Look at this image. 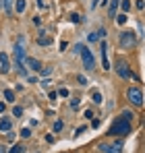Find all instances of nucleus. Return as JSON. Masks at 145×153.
Instances as JSON below:
<instances>
[{
    "mask_svg": "<svg viewBox=\"0 0 145 153\" xmlns=\"http://www.w3.org/2000/svg\"><path fill=\"white\" fill-rule=\"evenodd\" d=\"M116 23H118V25L126 23V13H120V15H116Z\"/></svg>",
    "mask_w": 145,
    "mask_h": 153,
    "instance_id": "20",
    "label": "nucleus"
},
{
    "mask_svg": "<svg viewBox=\"0 0 145 153\" xmlns=\"http://www.w3.org/2000/svg\"><path fill=\"white\" fill-rule=\"evenodd\" d=\"M4 137H6V141H8V143H13V141H15V134H13L10 130H8V132H4Z\"/></svg>",
    "mask_w": 145,
    "mask_h": 153,
    "instance_id": "25",
    "label": "nucleus"
},
{
    "mask_svg": "<svg viewBox=\"0 0 145 153\" xmlns=\"http://www.w3.org/2000/svg\"><path fill=\"white\" fill-rule=\"evenodd\" d=\"M4 110H6V103H4V102H0V114H2Z\"/></svg>",
    "mask_w": 145,
    "mask_h": 153,
    "instance_id": "36",
    "label": "nucleus"
},
{
    "mask_svg": "<svg viewBox=\"0 0 145 153\" xmlns=\"http://www.w3.org/2000/svg\"><path fill=\"white\" fill-rule=\"evenodd\" d=\"M91 100H93V103H102V93L99 91H93L91 93Z\"/></svg>",
    "mask_w": 145,
    "mask_h": 153,
    "instance_id": "17",
    "label": "nucleus"
},
{
    "mask_svg": "<svg viewBox=\"0 0 145 153\" xmlns=\"http://www.w3.org/2000/svg\"><path fill=\"white\" fill-rule=\"evenodd\" d=\"M4 100H6V102H15V91L6 89V91H4Z\"/></svg>",
    "mask_w": 145,
    "mask_h": 153,
    "instance_id": "15",
    "label": "nucleus"
},
{
    "mask_svg": "<svg viewBox=\"0 0 145 153\" xmlns=\"http://www.w3.org/2000/svg\"><path fill=\"white\" fill-rule=\"evenodd\" d=\"M8 153H25V147H23V145H13Z\"/></svg>",
    "mask_w": 145,
    "mask_h": 153,
    "instance_id": "16",
    "label": "nucleus"
},
{
    "mask_svg": "<svg viewBox=\"0 0 145 153\" xmlns=\"http://www.w3.org/2000/svg\"><path fill=\"white\" fill-rule=\"evenodd\" d=\"M25 8H27V2L25 0H15V10L17 13H23Z\"/></svg>",
    "mask_w": 145,
    "mask_h": 153,
    "instance_id": "14",
    "label": "nucleus"
},
{
    "mask_svg": "<svg viewBox=\"0 0 145 153\" xmlns=\"http://www.w3.org/2000/svg\"><path fill=\"white\" fill-rule=\"evenodd\" d=\"M97 4H99V0H91V8H96Z\"/></svg>",
    "mask_w": 145,
    "mask_h": 153,
    "instance_id": "37",
    "label": "nucleus"
},
{
    "mask_svg": "<svg viewBox=\"0 0 145 153\" xmlns=\"http://www.w3.org/2000/svg\"><path fill=\"white\" fill-rule=\"evenodd\" d=\"M10 128H13V120H8V118L0 120V132H8Z\"/></svg>",
    "mask_w": 145,
    "mask_h": 153,
    "instance_id": "11",
    "label": "nucleus"
},
{
    "mask_svg": "<svg viewBox=\"0 0 145 153\" xmlns=\"http://www.w3.org/2000/svg\"><path fill=\"white\" fill-rule=\"evenodd\" d=\"M99 149L104 153H122V141H116L114 145H102Z\"/></svg>",
    "mask_w": 145,
    "mask_h": 153,
    "instance_id": "7",
    "label": "nucleus"
},
{
    "mask_svg": "<svg viewBox=\"0 0 145 153\" xmlns=\"http://www.w3.org/2000/svg\"><path fill=\"white\" fill-rule=\"evenodd\" d=\"M118 44H120L122 50H133L137 46V37H135L133 31H122L120 35H118Z\"/></svg>",
    "mask_w": 145,
    "mask_h": 153,
    "instance_id": "2",
    "label": "nucleus"
},
{
    "mask_svg": "<svg viewBox=\"0 0 145 153\" xmlns=\"http://www.w3.org/2000/svg\"><path fill=\"white\" fill-rule=\"evenodd\" d=\"M44 6H46V2L44 0H37V8H44Z\"/></svg>",
    "mask_w": 145,
    "mask_h": 153,
    "instance_id": "35",
    "label": "nucleus"
},
{
    "mask_svg": "<svg viewBox=\"0 0 145 153\" xmlns=\"http://www.w3.org/2000/svg\"><path fill=\"white\" fill-rule=\"evenodd\" d=\"M8 71H10V60H8L6 52H0V73L6 75Z\"/></svg>",
    "mask_w": 145,
    "mask_h": 153,
    "instance_id": "6",
    "label": "nucleus"
},
{
    "mask_svg": "<svg viewBox=\"0 0 145 153\" xmlns=\"http://www.w3.org/2000/svg\"><path fill=\"white\" fill-rule=\"evenodd\" d=\"M67 48H69V44H67V42H60V52H64Z\"/></svg>",
    "mask_w": 145,
    "mask_h": 153,
    "instance_id": "34",
    "label": "nucleus"
},
{
    "mask_svg": "<svg viewBox=\"0 0 145 153\" xmlns=\"http://www.w3.org/2000/svg\"><path fill=\"white\" fill-rule=\"evenodd\" d=\"M58 95H60V97H67V95H69V89H64V87L58 89Z\"/></svg>",
    "mask_w": 145,
    "mask_h": 153,
    "instance_id": "27",
    "label": "nucleus"
},
{
    "mask_svg": "<svg viewBox=\"0 0 145 153\" xmlns=\"http://www.w3.org/2000/svg\"><path fill=\"white\" fill-rule=\"evenodd\" d=\"M19 134H21L23 139H27V137H31V130H29V128H21V132H19Z\"/></svg>",
    "mask_w": 145,
    "mask_h": 153,
    "instance_id": "23",
    "label": "nucleus"
},
{
    "mask_svg": "<svg viewBox=\"0 0 145 153\" xmlns=\"http://www.w3.org/2000/svg\"><path fill=\"white\" fill-rule=\"evenodd\" d=\"M13 4H15V0H2V6H4L6 15H13Z\"/></svg>",
    "mask_w": 145,
    "mask_h": 153,
    "instance_id": "13",
    "label": "nucleus"
},
{
    "mask_svg": "<svg viewBox=\"0 0 145 153\" xmlns=\"http://www.w3.org/2000/svg\"><path fill=\"white\" fill-rule=\"evenodd\" d=\"M25 64L31 68V71H42V64H40V60H35V58H25Z\"/></svg>",
    "mask_w": 145,
    "mask_h": 153,
    "instance_id": "9",
    "label": "nucleus"
},
{
    "mask_svg": "<svg viewBox=\"0 0 145 153\" xmlns=\"http://www.w3.org/2000/svg\"><path fill=\"white\" fill-rule=\"evenodd\" d=\"M126 97H129V102L133 103V105H143V93H141V89L139 87H131L129 91H126Z\"/></svg>",
    "mask_w": 145,
    "mask_h": 153,
    "instance_id": "4",
    "label": "nucleus"
},
{
    "mask_svg": "<svg viewBox=\"0 0 145 153\" xmlns=\"http://www.w3.org/2000/svg\"><path fill=\"white\" fill-rule=\"evenodd\" d=\"M37 44H40V46H50V44H52V37H50V35H44V33H42V35L37 37Z\"/></svg>",
    "mask_w": 145,
    "mask_h": 153,
    "instance_id": "12",
    "label": "nucleus"
},
{
    "mask_svg": "<svg viewBox=\"0 0 145 153\" xmlns=\"http://www.w3.org/2000/svg\"><path fill=\"white\" fill-rule=\"evenodd\" d=\"M114 71H116V75L120 76V79H129V76H131L129 62H126V60H122V58H116V62H114Z\"/></svg>",
    "mask_w": 145,
    "mask_h": 153,
    "instance_id": "3",
    "label": "nucleus"
},
{
    "mask_svg": "<svg viewBox=\"0 0 145 153\" xmlns=\"http://www.w3.org/2000/svg\"><path fill=\"white\" fill-rule=\"evenodd\" d=\"M71 108H72V110H77V108H79V100H71Z\"/></svg>",
    "mask_w": 145,
    "mask_h": 153,
    "instance_id": "30",
    "label": "nucleus"
},
{
    "mask_svg": "<svg viewBox=\"0 0 145 153\" xmlns=\"http://www.w3.org/2000/svg\"><path fill=\"white\" fill-rule=\"evenodd\" d=\"M77 81H79V85H87V79H85L83 75H79V76H77Z\"/></svg>",
    "mask_w": 145,
    "mask_h": 153,
    "instance_id": "28",
    "label": "nucleus"
},
{
    "mask_svg": "<svg viewBox=\"0 0 145 153\" xmlns=\"http://www.w3.org/2000/svg\"><path fill=\"white\" fill-rule=\"evenodd\" d=\"M122 118L131 122V120H133V112H131V110H124V112H122Z\"/></svg>",
    "mask_w": 145,
    "mask_h": 153,
    "instance_id": "22",
    "label": "nucleus"
},
{
    "mask_svg": "<svg viewBox=\"0 0 145 153\" xmlns=\"http://www.w3.org/2000/svg\"><path fill=\"white\" fill-rule=\"evenodd\" d=\"M50 73H52V68H50V66H46V68H42V71H40V75H44V76H48Z\"/></svg>",
    "mask_w": 145,
    "mask_h": 153,
    "instance_id": "26",
    "label": "nucleus"
},
{
    "mask_svg": "<svg viewBox=\"0 0 145 153\" xmlns=\"http://www.w3.org/2000/svg\"><path fill=\"white\" fill-rule=\"evenodd\" d=\"M129 132H131V122L124 120V118H116L114 124L108 130V134H114V137H124V134H129Z\"/></svg>",
    "mask_w": 145,
    "mask_h": 153,
    "instance_id": "1",
    "label": "nucleus"
},
{
    "mask_svg": "<svg viewBox=\"0 0 145 153\" xmlns=\"http://www.w3.org/2000/svg\"><path fill=\"white\" fill-rule=\"evenodd\" d=\"M120 8H122V13H129V8H131V2H129V0H120Z\"/></svg>",
    "mask_w": 145,
    "mask_h": 153,
    "instance_id": "18",
    "label": "nucleus"
},
{
    "mask_svg": "<svg viewBox=\"0 0 145 153\" xmlns=\"http://www.w3.org/2000/svg\"><path fill=\"white\" fill-rule=\"evenodd\" d=\"M71 21L72 23H81V15H71Z\"/></svg>",
    "mask_w": 145,
    "mask_h": 153,
    "instance_id": "29",
    "label": "nucleus"
},
{
    "mask_svg": "<svg viewBox=\"0 0 145 153\" xmlns=\"http://www.w3.org/2000/svg\"><path fill=\"white\" fill-rule=\"evenodd\" d=\"M118 4H120V0H112V2L108 4V17L116 19V8H118Z\"/></svg>",
    "mask_w": 145,
    "mask_h": 153,
    "instance_id": "10",
    "label": "nucleus"
},
{
    "mask_svg": "<svg viewBox=\"0 0 145 153\" xmlns=\"http://www.w3.org/2000/svg\"><path fill=\"white\" fill-rule=\"evenodd\" d=\"M81 58H83V68H85V71H93V66H96V58H93V54L87 50V48L81 50Z\"/></svg>",
    "mask_w": 145,
    "mask_h": 153,
    "instance_id": "5",
    "label": "nucleus"
},
{
    "mask_svg": "<svg viewBox=\"0 0 145 153\" xmlns=\"http://www.w3.org/2000/svg\"><path fill=\"white\" fill-rule=\"evenodd\" d=\"M99 50H102V66H104V71H110V62H108V44L102 42Z\"/></svg>",
    "mask_w": 145,
    "mask_h": 153,
    "instance_id": "8",
    "label": "nucleus"
},
{
    "mask_svg": "<svg viewBox=\"0 0 145 153\" xmlns=\"http://www.w3.org/2000/svg\"><path fill=\"white\" fill-rule=\"evenodd\" d=\"M13 116H17V118L23 116V108H21V105H15V108H13Z\"/></svg>",
    "mask_w": 145,
    "mask_h": 153,
    "instance_id": "21",
    "label": "nucleus"
},
{
    "mask_svg": "<svg viewBox=\"0 0 145 153\" xmlns=\"http://www.w3.org/2000/svg\"><path fill=\"white\" fill-rule=\"evenodd\" d=\"M0 153H6V151H4V147H0Z\"/></svg>",
    "mask_w": 145,
    "mask_h": 153,
    "instance_id": "38",
    "label": "nucleus"
},
{
    "mask_svg": "<svg viewBox=\"0 0 145 153\" xmlns=\"http://www.w3.org/2000/svg\"><path fill=\"white\" fill-rule=\"evenodd\" d=\"M62 126H64V124H62V120H56V122H54V126H52V130H54V132H60Z\"/></svg>",
    "mask_w": 145,
    "mask_h": 153,
    "instance_id": "19",
    "label": "nucleus"
},
{
    "mask_svg": "<svg viewBox=\"0 0 145 153\" xmlns=\"http://www.w3.org/2000/svg\"><path fill=\"white\" fill-rule=\"evenodd\" d=\"M56 97H58V93H56V91H50V100L56 102Z\"/></svg>",
    "mask_w": 145,
    "mask_h": 153,
    "instance_id": "32",
    "label": "nucleus"
},
{
    "mask_svg": "<svg viewBox=\"0 0 145 153\" xmlns=\"http://www.w3.org/2000/svg\"><path fill=\"white\" fill-rule=\"evenodd\" d=\"M83 116H85V118H93V112H91V110H85V114H83Z\"/></svg>",
    "mask_w": 145,
    "mask_h": 153,
    "instance_id": "33",
    "label": "nucleus"
},
{
    "mask_svg": "<svg viewBox=\"0 0 145 153\" xmlns=\"http://www.w3.org/2000/svg\"><path fill=\"white\" fill-rule=\"evenodd\" d=\"M137 8H139V10H143V8H145V2H143V0H137Z\"/></svg>",
    "mask_w": 145,
    "mask_h": 153,
    "instance_id": "31",
    "label": "nucleus"
},
{
    "mask_svg": "<svg viewBox=\"0 0 145 153\" xmlns=\"http://www.w3.org/2000/svg\"><path fill=\"white\" fill-rule=\"evenodd\" d=\"M83 48H85L83 44H75V46H72V52H77V54H81V50H83Z\"/></svg>",
    "mask_w": 145,
    "mask_h": 153,
    "instance_id": "24",
    "label": "nucleus"
}]
</instances>
